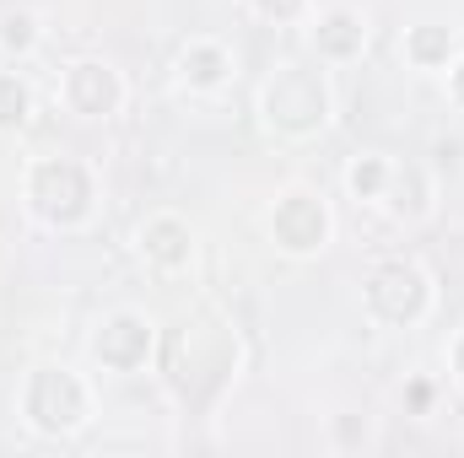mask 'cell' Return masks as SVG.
<instances>
[{
  "label": "cell",
  "instance_id": "obj_20",
  "mask_svg": "<svg viewBox=\"0 0 464 458\" xmlns=\"http://www.w3.org/2000/svg\"><path fill=\"white\" fill-rule=\"evenodd\" d=\"M449 361H454V377H459V388H464V335L454 340V350H449Z\"/></svg>",
  "mask_w": 464,
  "mask_h": 458
},
{
  "label": "cell",
  "instance_id": "obj_2",
  "mask_svg": "<svg viewBox=\"0 0 464 458\" xmlns=\"http://www.w3.org/2000/svg\"><path fill=\"white\" fill-rule=\"evenodd\" d=\"M259 114L276 135H319L330 124V81L314 65H281L265 87H259Z\"/></svg>",
  "mask_w": 464,
  "mask_h": 458
},
{
  "label": "cell",
  "instance_id": "obj_14",
  "mask_svg": "<svg viewBox=\"0 0 464 458\" xmlns=\"http://www.w3.org/2000/svg\"><path fill=\"white\" fill-rule=\"evenodd\" d=\"M33 114V92L16 71H0V135H16Z\"/></svg>",
  "mask_w": 464,
  "mask_h": 458
},
{
  "label": "cell",
  "instance_id": "obj_7",
  "mask_svg": "<svg viewBox=\"0 0 464 458\" xmlns=\"http://www.w3.org/2000/svg\"><path fill=\"white\" fill-rule=\"evenodd\" d=\"M60 98H65L71 114L103 119L124 103V81H119L114 65H103V60H76V65H65V76H60Z\"/></svg>",
  "mask_w": 464,
  "mask_h": 458
},
{
  "label": "cell",
  "instance_id": "obj_13",
  "mask_svg": "<svg viewBox=\"0 0 464 458\" xmlns=\"http://www.w3.org/2000/svg\"><path fill=\"white\" fill-rule=\"evenodd\" d=\"M405 60H411L416 71H449V60H454V27H443V22H416V27L405 33Z\"/></svg>",
  "mask_w": 464,
  "mask_h": 458
},
{
  "label": "cell",
  "instance_id": "obj_10",
  "mask_svg": "<svg viewBox=\"0 0 464 458\" xmlns=\"http://www.w3.org/2000/svg\"><path fill=\"white\" fill-rule=\"evenodd\" d=\"M314 49H319V60H335V65L356 60L367 49V16L351 11V5H330L314 22Z\"/></svg>",
  "mask_w": 464,
  "mask_h": 458
},
{
  "label": "cell",
  "instance_id": "obj_12",
  "mask_svg": "<svg viewBox=\"0 0 464 458\" xmlns=\"http://www.w3.org/2000/svg\"><path fill=\"white\" fill-rule=\"evenodd\" d=\"M378 200L389 205L394 222H421L432 211V189H427V178L416 167H389V184H383Z\"/></svg>",
  "mask_w": 464,
  "mask_h": 458
},
{
  "label": "cell",
  "instance_id": "obj_8",
  "mask_svg": "<svg viewBox=\"0 0 464 458\" xmlns=\"http://www.w3.org/2000/svg\"><path fill=\"white\" fill-rule=\"evenodd\" d=\"M92 356L109 367V372H140L146 356H151V324L140 313H114L103 319V329L92 335Z\"/></svg>",
  "mask_w": 464,
  "mask_h": 458
},
{
  "label": "cell",
  "instance_id": "obj_4",
  "mask_svg": "<svg viewBox=\"0 0 464 458\" xmlns=\"http://www.w3.org/2000/svg\"><path fill=\"white\" fill-rule=\"evenodd\" d=\"M22 415L38 437H71L76 426H87L92 415V394L76 372L65 367H38L27 372V388H22Z\"/></svg>",
  "mask_w": 464,
  "mask_h": 458
},
{
  "label": "cell",
  "instance_id": "obj_9",
  "mask_svg": "<svg viewBox=\"0 0 464 458\" xmlns=\"http://www.w3.org/2000/svg\"><path fill=\"white\" fill-rule=\"evenodd\" d=\"M140 253L157 264V270H184L189 259H195V232L184 216H173V211H162V216H146L140 222Z\"/></svg>",
  "mask_w": 464,
  "mask_h": 458
},
{
  "label": "cell",
  "instance_id": "obj_15",
  "mask_svg": "<svg viewBox=\"0 0 464 458\" xmlns=\"http://www.w3.org/2000/svg\"><path fill=\"white\" fill-rule=\"evenodd\" d=\"M0 49H5V54H33V49H38V16H33L27 5L0 11Z\"/></svg>",
  "mask_w": 464,
  "mask_h": 458
},
{
  "label": "cell",
  "instance_id": "obj_16",
  "mask_svg": "<svg viewBox=\"0 0 464 458\" xmlns=\"http://www.w3.org/2000/svg\"><path fill=\"white\" fill-rule=\"evenodd\" d=\"M389 167H394V162H383V157H356L346 167V189L356 200H378L383 184H389Z\"/></svg>",
  "mask_w": 464,
  "mask_h": 458
},
{
  "label": "cell",
  "instance_id": "obj_3",
  "mask_svg": "<svg viewBox=\"0 0 464 458\" xmlns=\"http://www.w3.org/2000/svg\"><path fill=\"white\" fill-rule=\"evenodd\" d=\"M92 200H98V184L82 162L71 157H44L27 167V211L49 227H82L92 216Z\"/></svg>",
  "mask_w": 464,
  "mask_h": 458
},
{
  "label": "cell",
  "instance_id": "obj_5",
  "mask_svg": "<svg viewBox=\"0 0 464 458\" xmlns=\"http://www.w3.org/2000/svg\"><path fill=\"white\" fill-rule=\"evenodd\" d=\"M362 302H367V313H372L378 324L405 329V324L427 319V308H432V281H427V270H421L416 259H383V264L362 281Z\"/></svg>",
  "mask_w": 464,
  "mask_h": 458
},
{
  "label": "cell",
  "instance_id": "obj_18",
  "mask_svg": "<svg viewBox=\"0 0 464 458\" xmlns=\"http://www.w3.org/2000/svg\"><path fill=\"white\" fill-rule=\"evenodd\" d=\"M449 98H454V109H464V54L449 60Z\"/></svg>",
  "mask_w": 464,
  "mask_h": 458
},
{
  "label": "cell",
  "instance_id": "obj_17",
  "mask_svg": "<svg viewBox=\"0 0 464 458\" xmlns=\"http://www.w3.org/2000/svg\"><path fill=\"white\" fill-rule=\"evenodd\" d=\"M254 11H259L265 22H297V16L308 11V0H254Z\"/></svg>",
  "mask_w": 464,
  "mask_h": 458
},
{
  "label": "cell",
  "instance_id": "obj_11",
  "mask_svg": "<svg viewBox=\"0 0 464 458\" xmlns=\"http://www.w3.org/2000/svg\"><path fill=\"white\" fill-rule=\"evenodd\" d=\"M179 76H184L195 92H211V87H222L232 76V54L217 38H189V43L179 49Z\"/></svg>",
  "mask_w": 464,
  "mask_h": 458
},
{
  "label": "cell",
  "instance_id": "obj_1",
  "mask_svg": "<svg viewBox=\"0 0 464 458\" xmlns=\"http://www.w3.org/2000/svg\"><path fill=\"white\" fill-rule=\"evenodd\" d=\"M162 367H168V388L184 405H211L237 367V340L217 319H184L162 345Z\"/></svg>",
  "mask_w": 464,
  "mask_h": 458
},
{
  "label": "cell",
  "instance_id": "obj_19",
  "mask_svg": "<svg viewBox=\"0 0 464 458\" xmlns=\"http://www.w3.org/2000/svg\"><path fill=\"white\" fill-rule=\"evenodd\" d=\"M405 399H411V410H432V383H427V377H416Z\"/></svg>",
  "mask_w": 464,
  "mask_h": 458
},
{
  "label": "cell",
  "instance_id": "obj_6",
  "mask_svg": "<svg viewBox=\"0 0 464 458\" xmlns=\"http://www.w3.org/2000/svg\"><path fill=\"white\" fill-rule=\"evenodd\" d=\"M270 243L292 259H308L330 243V205L314 189H286L270 205Z\"/></svg>",
  "mask_w": 464,
  "mask_h": 458
}]
</instances>
